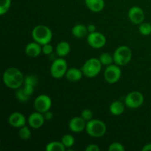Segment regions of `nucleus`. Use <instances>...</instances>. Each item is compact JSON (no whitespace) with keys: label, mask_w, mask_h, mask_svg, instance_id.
I'll list each match as a JSON object with an SVG mask.
<instances>
[{"label":"nucleus","mask_w":151,"mask_h":151,"mask_svg":"<svg viewBox=\"0 0 151 151\" xmlns=\"http://www.w3.org/2000/svg\"><path fill=\"white\" fill-rule=\"evenodd\" d=\"M3 82L4 85L11 89H18L24 83V77L18 68L10 67L3 73Z\"/></svg>","instance_id":"nucleus-1"},{"label":"nucleus","mask_w":151,"mask_h":151,"mask_svg":"<svg viewBox=\"0 0 151 151\" xmlns=\"http://www.w3.org/2000/svg\"><path fill=\"white\" fill-rule=\"evenodd\" d=\"M32 37L35 42L43 46L50 43L52 39V32L47 26L42 24L37 25L32 29Z\"/></svg>","instance_id":"nucleus-2"},{"label":"nucleus","mask_w":151,"mask_h":151,"mask_svg":"<svg viewBox=\"0 0 151 151\" xmlns=\"http://www.w3.org/2000/svg\"><path fill=\"white\" fill-rule=\"evenodd\" d=\"M86 131L87 134L91 137L100 138L106 134L107 127L104 122L100 119H91L86 122Z\"/></svg>","instance_id":"nucleus-3"},{"label":"nucleus","mask_w":151,"mask_h":151,"mask_svg":"<svg viewBox=\"0 0 151 151\" xmlns=\"http://www.w3.org/2000/svg\"><path fill=\"white\" fill-rule=\"evenodd\" d=\"M103 64L100 59L96 58H91L87 60L83 65L81 70L83 73L87 78H94L100 74Z\"/></svg>","instance_id":"nucleus-4"},{"label":"nucleus","mask_w":151,"mask_h":151,"mask_svg":"<svg viewBox=\"0 0 151 151\" xmlns=\"http://www.w3.org/2000/svg\"><path fill=\"white\" fill-rule=\"evenodd\" d=\"M114 61L116 64L125 66L130 63L132 58V52L130 47L127 46H120L117 47L113 55Z\"/></svg>","instance_id":"nucleus-5"},{"label":"nucleus","mask_w":151,"mask_h":151,"mask_svg":"<svg viewBox=\"0 0 151 151\" xmlns=\"http://www.w3.org/2000/svg\"><path fill=\"white\" fill-rule=\"evenodd\" d=\"M68 70V65L66 60L63 58L55 59L52 62L50 67V73L52 77L55 79H60L66 75Z\"/></svg>","instance_id":"nucleus-6"},{"label":"nucleus","mask_w":151,"mask_h":151,"mask_svg":"<svg viewBox=\"0 0 151 151\" xmlns=\"http://www.w3.org/2000/svg\"><path fill=\"white\" fill-rule=\"evenodd\" d=\"M105 81L107 83L111 84H114L117 83L119 81L122 76V70L119 68V66L117 64H111L107 66L106 69H105L104 74Z\"/></svg>","instance_id":"nucleus-7"},{"label":"nucleus","mask_w":151,"mask_h":151,"mask_svg":"<svg viewBox=\"0 0 151 151\" xmlns=\"http://www.w3.org/2000/svg\"><path fill=\"white\" fill-rule=\"evenodd\" d=\"M144 103V96L141 92L137 91H131L126 95L125 98V105L131 109H138Z\"/></svg>","instance_id":"nucleus-8"},{"label":"nucleus","mask_w":151,"mask_h":151,"mask_svg":"<svg viewBox=\"0 0 151 151\" xmlns=\"http://www.w3.org/2000/svg\"><path fill=\"white\" fill-rule=\"evenodd\" d=\"M87 43L94 49H101L106 44V37L100 32H90L87 35Z\"/></svg>","instance_id":"nucleus-9"},{"label":"nucleus","mask_w":151,"mask_h":151,"mask_svg":"<svg viewBox=\"0 0 151 151\" xmlns=\"http://www.w3.org/2000/svg\"><path fill=\"white\" fill-rule=\"evenodd\" d=\"M51 98L47 94H41L35 98L34 102V107L36 111L44 114L50 110L52 107Z\"/></svg>","instance_id":"nucleus-10"},{"label":"nucleus","mask_w":151,"mask_h":151,"mask_svg":"<svg viewBox=\"0 0 151 151\" xmlns=\"http://www.w3.org/2000/svg\"><path fill=\"white\" fill-rule=\"evenodd\" d=\"M128 18L133 24H140L145 20V13L141 7L138 6H134L128 10Z\"/></svg>","instance_id":"nucleus-11"},{"label":"nucleus","mask_w":151,"mask_h":151,"mask_svg":"<svg viewBox=\"0 0 151 151\" xmlns=\"http://www.w3.org/2000/svg\"><path fill=\"white\" fill-rule=\"evenodd\" d=\"M45 118L44 114L41 112H33L29 116L27 119L28 124L33 129H38L41 128L45 122Z\"/></svg>","instance_id":"nucleus-12"},{"label":"nucleus","mask_w":151,"mask_h":151,"mask_svg":"<svg viewBox=\"0 0 151 151\" xmlns=\"http://www.w3.org/2000/svg\"><path fill=\"white\" fill-rule=\"evenodd\" d=\"M86 121L82 116L73 117L69 122V128L74 133H81L86 129Z\"/></svg>","instance_id":"nucleus-13"},{"label":"nucleus","mask_w":151,"mask_h":151,"mask_svg":"<svg viewBox=\"0 0 151 151\" xmlns=\"http://www.w3.org/2000/svg\"><path fill=\"white\" fill-rule=\"evenodd\" d=\"M26 118L20 112H13L9 116L8 122L12 127L20 128L26 125Z\"/></svg>","instance_id":"nucleus-14"},{"label":"nucleus","mask_w":151,"mask_h":151,"mask_svg":"<svg viewBox=\"0 0 151 151\" xmlns=\"http://www.w3.org/2000/svg\"><path fill=\"white\" fill-rule=\"evenodd\" d=\"M42 52V47L41 44L35 42H30L25 47V53L30 58H36L40 55Z\"/></svg>","instance_id":"nucleus-15"},{"label":"nucleus","mask_w":151,"mask_h":151,"mask_svg":"<svg viewBox=\"0 0 151 151\" xmlns=\"http://www.w3.org/2000/svg\"><path fill=\"white\" fill-rule=\"evenodd\" d=\"M83 75V73L81 69L75 67H72L68 69L65 76H66V79L70 82H78V81H81Z\"/></svg>","instance_id":"nucleus-16"},{"label":"nucleus","mask_w":151,"mask_h":151,"mask_svg":"<svg viewBox=\"0 0 151 151\" xmlns=\"http://www.w3.org/2000/svg\"><path fill=\"white\" fill-rule=\"evenodd\" d=\"M85 4L88 10L94 13L102 11L105 7L104 0H85Z\"/></svg>","instance_id":"nucleus-17"},{"label":"nucleus","mask_w":151,"mask_h":151,"mask_svg":"<svg viewBox=\"0 0 151 151\" xmlns=\"http://www.w3.org/2000/svg\"><path fill=\"white\" fill-rule=\"evenodd\" d=\"M56 53L59 57L63 58L68 55L71 51L70 44L67 41H60L56 46Z\"/></svg>","instance_id":"nucleus-18"},{"label":"nucleus","mask_w":151,"mask_h":151,"mask_svg":"<svg viewBox=\"0 0 151 151\" xmlns=\"http://www.w3.org/2000/svg\"><path fill=\"white\" fill-rule=\"evenodd\" d=\"M72 35L77 38H85L86 35H88V31L87 27L81 24L75 25L72 29Z\"/></svg>","instance_id":"nucleus-19"},{"label":"nucleus","mask_w":151,"mask_h":151,"mask_svg":"<svg viewBox=\"0 0 151 151\" xmlns=\"http://www.w3.org/2000/svg\"><path fill=\"white\" fill-rule=\"evenodd\" d=\"M109 111L114 116H119L125 111V105L119 100H116L110 105Z\"/></svg>","instance_id":"nucleus-20"},{"label":"nucleus","mask_w":151,"mask_h":151,"mask_svg":"<svg viewBox=\"0 0 151 151\" xmlns=\"http://www.w3.org/2000/svg\"><path fill=\"white\" fill-rule=\"evenodd\" d=\"M66 149L62 142L53 141L47 145L45 150L47 151H64Z\"/></svg>","instance_id":"nucleus-21"},{"label":"nucleus","mask_w":151,"mask_h":151,"mask_svg":"<svg viewBox=\"0 0 151 151\" xmlns=\"http://www.w3.org/2000/svg\"><path fill=\"white\" fill-rule=\"evenodd\" d=\"M99 59H100L102 64L104 65V66H109V65L112 64L113 62H114L113 56L107 52H104L100 55Z\"/></svg>","instance_id":"nucleus-22"},{"label":"nucleus","mask_w":151,"mask_h":151,"mask_svg":"<svg viewBox=\"0 0 151 151\" xmlns=\"http://www.w3.org/2000/svg\"><path fill=\"white\" fill-rule=\"evenodd\" d=\"M19 136L24 141H27L31 137V131L29 127L24 125V126L20 128L19 131Z\"/></svg>","instance_id":"nucleus-23"},{"label":"nucleus","mask_w":151,"mask_h":151,"mask_svg":"<svg viewBox=\"0 0 151 151\" xmlns=\"http://www.w3.org/2000/svg\"><path fill=\"white\" fill-rule=\"evenodd\" d=\"M61 142L66 148H70L75 144V138L71 134H66L62 137Z\"/></svg>","instance_id":"nucleus-24"},{"label":"nucleus","mask_w":151,"mask_h":151,"mask_svg":"<svg viewBox=\"0 0 151 151\" xmlns=\"http://www.w3.org/2000/svg\"><path fill=\"white\" fill-rule=\"evenodd\" d=\"M139 31L142 35H149L151 34V24L148 22H142L139 27Z\"/></svg>","instance_id":"nucleus-25"},{"label":"nucleus","mask_w":151,"mask_h":151,"mask_svg":"<svg viewBox=\"0 0 151 151\" xmlns=\"http://www.w3.org/2000/svg\"><path fill=\"white\" fill-rule=\"evenodd\" d=\"M11 6V0H0V15L3 16L8 12Z\"/></svg>","instance_id":"nucleus-26"},{"label":"nucleus","mask_w":151,"mask_h":151,"mask_svg":"<svg viewBox=\"0 0 151 151\" xmlns=\"http://www.w3.org/2000/svg\"><path fill=\"white\" fill-rule=\"evenodd\" d=\"M16 97L17 98L18 100H19L20 102L22 103H25V102L28 101L29 99V96H28L27 94L25 93V91H24L23 88H18L17 91L16 92Z\"/></svg>","instance_id":"nucleus-27"},{"label":"nucleus","mask_w":151,"mask_h":151,"mask_svg":"<svg viewBox=\"0 0 151 151\" xmlns=\"http://www.w3.org/2000/svg\"><path fill=\"white\" fill-rule=\"evenodd\" d=\"M24 84H28L35 87L38 84V78L35 75H27L24 78Z\"/></svg>","instance_id":"nucleus-28"},{"label":"nucleus","mask_w":151,"mask_h":151,"mask_svg":"<svg viewBox=\"0 0 151 151\" xmlns=\"http://www.w3.org/2000/svg\"><path fill=\"white\" fill-rule=\"evenodd\" d=\"M109 151H124L125 150L124 146L119 142H114L109 145Z\"/></svg>","instance_id":"nucleus-29"},{"label":"nucleus","mask_w":151,"mask_h":151,"mask_svg":"<svg viewBox=\"0 0 151 151\" xmlns=\"http://www.w3.org/2000/svg\"><path fill=\"white\" fill-rule=\"evenodd\" d=\"M81 116L85 119L86 122L91 120L93 118V112L90 109H84L81 112Z\"/></svg>","instance_id":"nucleus-30"},{"label":"nucleus","mask_w":151,"mask_h":151,"mask_svg":"<svg viewBox=\"0 0 151 151\" xmlns=\"http://www.w3.org/2000/svg\"><path fill=\"white\" fill-rule=\"evenodd\" d=\"M53 52V47L51 45V44L49 43V44H44V45L42 46V52L44 53V55H51Z\"/></svg>","instance_id":"nucleus-31"},{"label":"nucleus","mask_w":151,"mask_h":151,"mask_svg":"<svg viewBox=\"0 0 151 151\" xmlns=\"http://www.w3.org/2000/svg\"><path fill=\"white\" fill-rule=\"evenodd\" d=\"M23 88H24V91H25V93H26L28 96L31 97V96H32L34 93L35 86H31V85H28V84H24Z\"/></svg>","instance_id":"nucleus-32"},{"label":"nucleus","mask_w":151,"mask_h":151,"mask_svg":"<svg viewBox=\"0 0 151 151\" xmlns=\"http://www.w3.org/2000/svg\"><path fill=\"white\" fill-rule=\"evenodd\" d=\"M100 147L95 144H91L88 145L86 148V151H100Z\"/></svg>","instance_id":"nucleus-33"},{"label":"nucleus","mask_w":151,"mask_h":151,"mask_svg":"<svg viewBox=\"0 0 151 151\" xmlns=\"http://www.w3.org/2000/svg\"><path fill=\"white\" fill-rule=\"evenodd\" d=\"M44 118H45L46 120L50 121V120H51V119H52L53 114H52V112L48 111H47L46 113L44 114Z\"/></svg>","instance_id":"nucleus-34"},{"label":"nucleus","mask_w":151,"mask_h":151,"mask_svg":"<svg viewBox=\"0 0 151 151\" xmlns=\"http://www.w3.org/2000/svg\"><path fill=\"white\" fill-rule=\"evenodd\" d=\"M87 29H88V32H95L96 31V26L93 24H90L87 26Z\"/></svg>","instance_id":"nucleus-35"},{"label":"nucleus","mask_w":151,"mask_h":151,"mask_svg":"<svg viewBox=\"0 0 151 151\" xmlns=\"http://www.w3.org/2000/svg\"><path fill=\"white\" fill-rule=\"evenodd\" d=\"M143 151H147V150H151V143L145 145L143 147V148L142 149Z\"/></svg>","instance_id":"nucleus-36"}]
</instances>
